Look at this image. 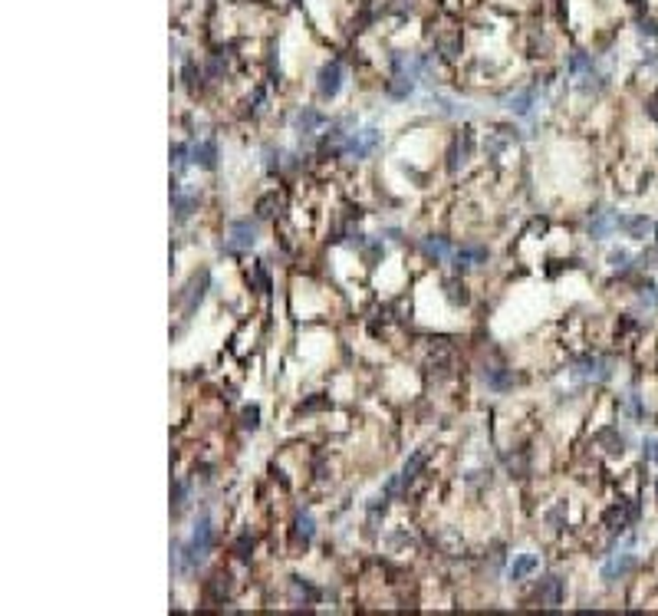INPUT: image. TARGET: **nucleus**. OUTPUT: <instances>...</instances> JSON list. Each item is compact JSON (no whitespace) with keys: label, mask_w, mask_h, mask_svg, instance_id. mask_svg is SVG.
Wrapping results in <instances>:
<instances>
[{"label":"nucleus","mask_w":658,"mask_h":616,"mask_svg":"<svg viewBox=\"0 0 658 616\" xmlns=\"http://www.w3.org/2000/svg\"><path fill=\"white\" fill-rule=\"evenodd\" d=\"M379 142H382V132L375 126H365V129H359V132H349L346 136L343 155H349V159H365V155H372V152L379 149Z\"/></svg>","instance_id":"1"},{"label":"nucleus","mask_w":658,"mask_h":616,"mask_svg":"<svg viewBox=\"0 0 658 616\" xmlns=\"http://www.w3.org/2000/svg\"><path fill=\"white\" fill-rule=\"evenodd\" d=\"M257 244V225L254 221H234L231 231H227V241H224V251L237 254V251H250Z\"/></svg>","instance_id":"2"},{"label":"nucleus","mask_w":658,"mask_h":616,"mask_svg":"<svg viewBox=\"0 0 658 616\" xmlns=\"http://www.w3.org/2000/svg\"><path fill=\"white\" fill-rule=\"evenodd\" d=\"M639 521V504L635 501H619L616 508H609L606 517H602V524H606L609 534H622V530L629 528V524H635Z\"/></svg>","instance_id":"3"},{"label":"nucleus","mask_w":658,"mask_h":616,"mask_svg":"<svg viewBox=\"0 0 658 616\" xmlns=\"http://www.w3.org/2000/svg\"><path fill=\"white\" fill-rule=\"evenodd\" d=\"M316 89H320L323 99H336V96H339V89H343V63H339V60H329V63L320 70Z\"/></svg>","instance_id":"4"},{"label":"nucleus","mask_w":658,"mask_h":616,"mask_svg":"<svg viewBox=\"0 0 658 616\" xmlns=\"http://www.w3.org/2000/svg\"><path fill=\"white\" fill-rule=\"evenodd\" d=\"M208 287H211V274H208V270H201V274H195L191 280H188V287L181 290V300H185V314L188 316L198 310V303L204 300V290Z\"/></svg>","instance_id":"5"},{"label":"nucleus","mask_w":658,"mask_h":616,"mask_svg":"<svg viewBox=\"0 0 658 616\" xmlns=\"http://www.w3.org/2000/svg\"><path fill=\"white\" fill-rule=\"evenodd\" d=\"M329 119H326L320 109H313V106H303L297 113V119H293V129H297V136H316V129H323Z\"/></svg>","instance_id":"6"},{"label":"nucleus","mask_w":658,"mask_h":616,"mask_svg":"<svg viewBox=\"0 0 658 616\" xmlns=\"http://www.w3.org/2000/svg\"><path fill=\"white\" fill-rule=\"evenodd\" d=\"M191 162L204 168V172H214L217 168V142L214 138H201L191 145Z\"/></svg>","instance_id":"7"},{"label":"nucleus","mask_w":658,"mask_h":616,"mask_svg":"<svg viewBox=\"0 0 658 616\" xmlns=\"http://www.w3.org/2000/svg\"><path fill=\"white\" fill-rule=\"evenodd\" d=\"M451 261H454V267L458 270H468V267H477L487 261V248L484 244H461L458 251L451 254Z\"/></svg>","instance_id":"8"},{"label":"nucleus","mask_w":658,"mask_h":616,"mask_svg":"<svg viewBox=\"0 0 658 616\" xmlns=\"http://www.w3.org/2000/svg\"><path fill=\"white\" fill-rule=\"evenodd\" d=\"M536 603L540 606H557L559 600H563V580L559 577H543L540 583H536Z\"/></svg>","instance_id":"9"},{"label":"nucleus","mask_w":658,"mask_h":616,"mask_svg":"<svg viewBox=\"0 0 658 616\" xmlns=\"http://www.w3.org/2000/svg\"><path fill=\"white\" fill-rule=\"evenodd\" d=\"M573 373L579 379H609V363L599 356H583V359H576Z\"/></svg>","instance_id":"10"},{"label":"nucleus","mask_w":658,"mask_h":616,"mask_svg":"<svg viewBox=\"0 0 658 616\" xmlns=\"http://www.w3.org/2000/svg\"><path fill=\"white\" fill-rule=\"evenodd\" d=\"M652 221H648L645 214H622L619 218V231L625 234V238H635V241H642L652 231Z\"/></svg>","instance_id":"11"},{"label":"nucleus","mask_w":658,"mask_h":616,"mask_svg":"<svg viewBox=\"0 0 658 616\" xmlns=\"http://www.w3.org/2000/svg\"><path fill=\"white\" fill-rule=\"evenodd\" d=\"M172 208H174V221L181 225V221H188V214L198 208V198L191 195V191H181L178 185L172 188Z\"/></svg>","instance_id":"12"},{"label":"nucleus","mask_w":658,"mask_h":616,"mask_svg":"<svg viewBox=\"0 0 658 616\" xmlns=\"http://www.w3.org/2000/svg\"><path fill=\"white\" fill-rule=\"evenodd\" d=\"M629 570H635V553H622V557H612V560L602 567V580H606V583H616V580L625 577Z\"/></svg>","instance_id":"13"},{"label":"nucleus","mask_w":658,"mask_h":616,"mask_svg":"<svg viewBox=\"0 0 658 616\" xmlns=\"http://www.w3.org/2000/svg\"><path fill=\"white\" fill-rule=\"evenodd\" d=\"M536 102V89H520V92H510L507 99H504V106H507L513 115H530V109H534Z\"/></svg>","instance_id":"14"},{"label":"nucleus","mask_w":658,"mask_h":616,"mask_svg":"<svg viewBox=\"0 0 658 616\" xmlns=\"http://www.w3.org/2000/svg\"><path fill=\"white\" fill-rule=\"evenodd\" d=\"M616 227H619V218H616V214L612 211H596L593 214V221H589V234H593L596 241H602V238H609Z\"/></svg>","instance_id":"15"},{"label":"nucleus","mask_w":658,"mask_h":616,"mask_svg":"<svg viewBox=\"0 0 658 616\" xmlns=\"http://www.w3.org/2000/svg\"><path fill=\"white\" fill-rule=\"evenodd\" d=\"M536 567H540V557L536 553H520V557H513V564H510V580H523V577H530Z\"/></svg>","instance_id":"16"},{"label":"nucleus","mask_w":658,"mask_h":616,"mask_svg":"<svg viewBox=\"0 0 658 616\" xmlns=\"http://www.w3.org/2000/svg\"><path fill=\"white\" fill-rule=\"evenodd\" d=\"M415 76H402V73H392V79H388V96L392 99H409L411 92H415Z\"/></svg>","instance_id":"17"},{"label":"nucleus","mask_w":658,"mask_h":616,"mask_svg":"<svg viewBox=\"0 0 658 616\" xmlns=\"http://www.w3.org/2000/svg\"><path fill=\"white\" fill-rule=\"evenodd\" d=\"M422 251H425V257H431V261H445V257L454 254V248H451V241L447 238H425Z\"/></svg>","instance_id":"18"},{"label":"nucleus","mask_w":658,"mask_h":616,"mask_svg":"<svg viewBox=\"0 0 658 616\" xmlns=\"http://www.w3.org/2000/svg\"><path fill=\"white\" fill-rule=\"evenodd\" d=\"M313 534H316V521H313L310 511H303V514H297V524H293V537H297L303 547L313 541Z\"/></svg>","instance_id":"19"},{"label":"nucleus","mask_w":658,"mask_h":616,"mask_svg":"<svg viewBox=\"0 0 658 616\" xmlns=\"http://www.w3.org/2000/svg\"><path fill=\"white\" fill-rule=\"evenodd\" d=\"M484 382L491 386V389L504 392V389H510V386H513V373H510V369L494 366V369H484Z\"/></svg>","instance_id":"20"},{"label":"nucleus","mask_w":658,"mask_h":616,"mask_svg":"<svg viewBox=\"0 0 658 616\" xmlns=\"http://www.w3.org/2000/svg\"><path fill=\"white\" fill-rule=\"evenodd\" d=\"M599 441L606 445V455H612V458L625 452V435H619L616 428H602V432H599Z\"/></svg>","instance_id":"21"},{"label":"nucleus","mask_w":658,"mask_h":616,"mask_svg":"<svg viewBox=\"0 0 658 616\" xmlns=\"http://www.w3.org/2000/svg\"><path fill=\"white\" fill-rule=\"evenodd\" d=\"M425 462H428V455H425V452L411 455L409 462H405V468H402V485H411V481L418 478V471L425 468Z\"/></svg>","instance_id":"22"},{"label":"nucleus","mask_w":658,"mask_h":616,"mask_svg":"<svg viewBox=\"0 0 658 616\" xmlns=\"http://www.w3.org/2000/svg\"><path fill=\"white\" fill-rule=\"evenodd\" d=\"M445 297L454 303V307H464V303L471 300V293H468V287H464L461 280H445Z\"/></svg>","instance_id":"23"},{"label":"nucleus","mask_w":658,"mask_h":616,"mask_svg":"<svg viewBox=\"0 0 658 616\" xmlns=\"http://www.w3.org/2000/svg\"><path fill=\"white\" fill-rule=\"evenodd\" d=\"M468 155H471V138L464 136L461 142H454V149H451V162H447V168H451V172H458L461 165L468 162Z\"/></svg>","instance_id":"24"},{"label":"nucleus","mask_w":658,"mask_h":616,"mask_svg":"<svg viewBox=\"0 0 658 616\" xmlns=\"http://www.w3.org/2000/svg\"><path fill=\"white\" fill-rule=\"evenodd\" d=\"M188 155H191V149H188V145H172V168H174V175H185V172H188V162H191Z\"/></svg>","instance_id":"25"},{"label":"nucleus","mask_w":658,"mask_h":616,"mask_svg":"<svg viewBox=\"0 0 658 616\" xmlns=\"http://www.w3.org/2000/svg\"><path fill=\"white\" fill-rule=\"evenodd\" d=\"M593 53H573L570 56V73L579 76V73H593Z\"/></svg>","instance_id":"26"},{"label":"nucleus","mask_w":658,"mask_h":616,"mask_svg":"<svg viewBox=\"0 0 658 616\" xmlns=\"http://www.w3.org/2000/svg\"><path fill=\"white\" fill-rule=\"evenodd\" d=\"M639 303H645V307L655 310L658 307V287L655 284H642V287H639Z\"/></svg>","instance_id":"27"},{"label":"nucleus","mask_w":658,"mask_h":616,"mask_svg":"<svg viewBox=\"0 0 658 616\" xmlns=\"http://www.w3.org/2000/svg\"><path fill=\"white\" fill-rule=\"evenodd\" d=\"M227 593H231V577H227V574H217V577H214V587H211V597L214 600H224Z\"/></svg>","instance_id":"28"},{"label":"nucleus","mask_w":658,"mask_h":616,"mask_svg":"<svg viewBox=\"0 0 658 616\" xmlns=\"http://www.w3.org/2000/svg\"><path fill=\"white\" fill-rule=\"evenodd\" d=\"M250 551H254V537H250V534H240L234 544V553L240 560H250Z\"/></svg>","instance_id":"29"},{"label":"nucleus","mask_w":658,"mask_h":616,"mask_svg":"<svg viewBox=\"0 0 658 616\" xmlns=\"http://www.w3.org/2000/svg\"><path fill=\"white\" fill-rule=\"evenodd\" d=\"M274 208H280V198H277V195H263L261 202H257V214H261V218H270Z\"/></svg>","instance_id":"30"},{"label":"nucleus","mask_w":658,"mask_h":616,"mask_svg":"<svg viewBox=\"0 0 658 616\" xmlns=\"http://www.w3.org/2000/svg\"><path fill=\"white\" fill-rule=\"evenodd\" d=\"M240 419H244L240 425H244V428H250V432H254V428L261 425V422H257V419H261V409H257V405H247V409H244V415H240Z\"/></svg>","instance_id":"31"},{"label":"nucleus","mask_w":658,"mask_h":616,"mask_svg":"<svg viewBox=\"0 0 658 616\" xmlns=\"http://www.w3.org/2000/svg\"><path fill=\"white\" fill-rule=\"evenodd\" d=\"M185 498H188V481H178L174 485V498H172V504H174V514L185 508Z\"/></svg>","instance_id":"32"},{"label":"nucleus","mask_w":658,"mask_h":616,"mask_svg":"<svg viewBox=\"0 0 658 616\" xmlns=\"http://www.w3.org/2000/svg\"><path fill=\"white\" fill-rule=\"evenodd\" d=\"M629 261H632V257H629V251H612V254H609V264L616 267V270H629Z\"/></svg>","instance_id":"33"},{"label":"nucleus","mask_w":658,"mask_h":616,"mask_svg":"<svg viewBox=\"0 0 658 616\" xmlns=\"http://www.w3.org/2000/svg\"><path fill=\"white\" fill-rule=\"evenodd\" d=\"M547 521H550V524H553V528H563V524H566V504H557V508H553V511H550V514H547Z\"/></svg>","instance_id":"34"},{"label":"nucleus","mask_w":658,"mask_h":616,"mask_svg":"<svg viewBox=\"0 0 658 616\" xmlns=\"http://www.w3.org/2000/svg\"><path fill=\"white\" fill-rule=\"evenodd\" d=\"M293 590H297V597H303V600H316V597H320V593L313 590L310 583H303L299 577H293Z\"/></svg>","instance_id":"35"},{"label":"nucleus","mask_w":658,"mask_h":616,"mask_svg":"<svg viewBox=\"0 0 658 616\" xmlns=\"http://www.w3.org/2000/svg\"><path fill=\"white\" fill-rule=\"evenodd\" d=\"M280 165H283V152H280V149H267V168H270V172H274V168H280Z\"/></svg>","instance_id":"36"},{"label":"nucleus","mask_w":658,"mask_h":616,"mask_svg":"<svg viewBox=\"0 0 658 616\" xmlns=\"http://www.w3.org/2000/svg\"><path fill=\"white\" fill-rule=\"evenodd\" d=\"M198 76H201V70L195 63H185V79H188V86L195 89V83H198Z\"/></svg>","instance_id":"37"},{"label":"nucleus","mask_w":658,"mask_h":616,"mask_svg":"<svg viewBox=\"0 0 658 616\" xmlns=\"http://www.w3.org/2000/svg\"><path fill=\"white\" fill-rule=\"evenodd\" d=\"M645 113H648V119H655V122H658V92H655V96H648Z\"/></svg>","instance_id":"38"},{"label":"nucleus","mask_w":658,"mask_h":616,"mask_svg":"<svg viewBox=\"0 0 658 616\" xmlns=\"http://www.w3.org/2000/svg\"><path fill=\"white\" fill-rule=\"evenodd\" d=\"M639 30H642L645 37H658V24H655V20H642V24H639Z\"/></svg>","instance_id":"39"},{"label":"nucleus","mask_w":658,"mask_h":616,"mask_svg":"<svg viewBox=\"0 0 658 616\" xmlns=\"http://www.w3.org/2000/svg\"><path fill=\"white\" fill-rule=\"evenodd\" d=\"M642 452H645L648 462H655V465H658V441H645V448H642Z\"/></svg>","instance_id":"40"},{"label":"nucleus","mask_w":658,"mask_h":616,"mask_svg":"<svg viewBox=\"0 0 658 616\" xmlns=\"http://www.w3.org/2000/svg\"><path fill=\"white\" fill-rule=\"evenodd\" d=\"M655 257H658L655 251H648V254H642V257H639V264H642V267H655Z\"/></svg>","instance_id":"41"},{"label":"nucleus","mask_w":658,"mask_h":616,"mask_svg":"<svg viewBox=\"0 0 658 616\" xmlns=\"http://www.w3.org/2000/svg\"><path fill=\"white\" fill-rule=\"evenodd\" d=\"M655 238H658V225H655Z\"/></svg>","instance_id":"42"},{"label":"nucleus","mask_w":658,"mask_h":616,"mask_svg":"<svg viewBox=\"0 0 658 616\" xmlns=\"http://www.w3.org/2000/svg\"><path fill=\"white\" fill-rule=\"evenodd\" d=\"M655 494H658V485H655Z\"/></svg>","instance_id":"43"}]
</instances>
